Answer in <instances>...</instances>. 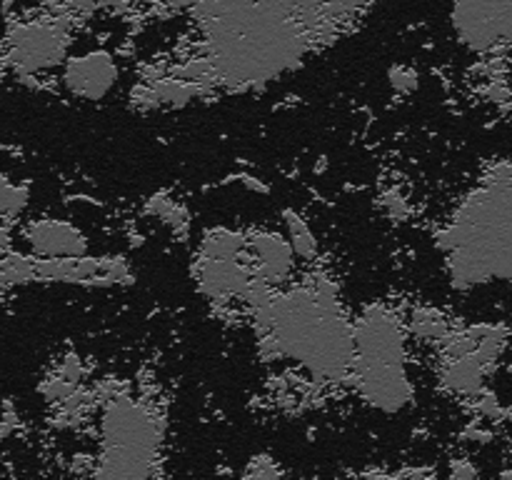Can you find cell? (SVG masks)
<instances>
[{
    "label": "cell",
    "mask_w": 512,
    "mask_h": 480,
    "mask_svg": "<svg viewBox=\"0 0 512 480\" xmlns=\"http://www.w3.org/2000/svg\"><path fill=\"white\" fill-rule=\"evenodd\" d=\"M65 50L68 15L43 23H20L8 33V60L20 78H30L33 73L65 63Z\"/></svg>",
    "instance_id": "obj_5"
},
{
    "label": "cell",
    "mask_w": 512,
    "mask_h": 480,
    "mask_svg": "<svg viewBox=\"0 0 512 480\" xmlns=\"http://www.w3.org/2000/svg\"><path fill=\"white\" fill-rule=\"evenodd\" d=\"M355 355L350 383L360 400L380 413H400L413 403L415 388L408 375V333L393 308L365 305L353 320Z\"/></svg>",
    "instance_id": "obj_2"
},
{
    "label": "cell",
    "mask_w": 512,
    "mask_h": 480,
    "mask_svg": "<svg viewBox=\"0 0 512 480\" xmlns=\"http://www.w3.org/2000/svg\"><path fill=\"white\" fill-rule=\"evenodd\" d=\"M63 85L80 100H105L118 85V65L108 50H90L65 60Z\"/></svg>",
    "instance_id": "obj_6"
},
{
    "label": "cell",
    "mask_w": 512,
    "mask_h": 480,
    "mask_svg": "<svg viewBox=\"0 0 512 480\" xmlns=\"http://www.w3.org/2000/svg\"><path fill=\"white\" fill-rule=\"evenodd\" d=\"M285 228H288L285 235H288L290 245H293L295 255H298L300 260L318 258V240H315L313 230L308 228V223H305L298 213H293V210L285 213Z\"/></svg>",
    "instance_id": "obj_9"
},
{
    "label": "cell",
    "mask_w": 512,
    "mask_h": 480,
    "mask_svg": "<svg viewBox=\"0 0 512 480\" xmlns=\"http://www.w3.org/2000/svg\"><path fill=\"white\" fill-rule=\"evenodd\" d=\"M455 288L512 283V158L495 163L438 233Z\"/></svg>",
    "instance_id": "obj_1"
},
{
    "label": "cell",
    "mask_w": 512,
    "mask_h": 480,
    "mask_svg": "<svg viewBox=\"0 0 512 480\" xmlns=\"http://www.w3.org/2000/svg\"><path fill=\"white\" fill-rule=\"evenodd\" d=\"M163 443L158 415L130 395H113L100 415L98 478H145L153 475Z\"/></svg>",
    "instance_id": "obj_3"
},
{
    "label": "cell",
    "mask_w": 512,
    "mask_h": 480,
    "mask_svg": "<svg viewBox=\"0 0 512 480\" xmlns=\"http://www.w3.org/2000/svg\"><path fill=\"white\" fill-rule=\"evenodd\" d=\"M243 475L245 478H278V475H283V470H280L278 460L268 458V455H255L248 468L243 470Z\"/></svg>",
    "instance_id": "obj_11"
},
{
    "label": "cell",
    "mask_w": 512,
    "mask_h": 480,
    "mask_svg": "<svg viewBox=\"0 0 512 480\" xmlns=\"http://www.w3.org/2000/svg\"><path fill=\"white\" fill-rule=\"evenodd\" d=\"M410 330H413L420 340H425V343L443 345L455 328L448 323V318H445L440 310L423 308L415 310L413 320H410Z\"/></svg>",
    "instance_id": "obj_8"
},
{
    "label": "cell",
    "mask_w": 512,
    "mask_h": 480,
    "mask_svg": "<svg viewBox=\"0 0 512 480\" xmlns=\"http://www.w3.org/2000/svg\"><path fill=\"white\" fill-rule=\"evenodd\" d=\"M390 83L395 85L398 93H410V90L418 88V73L405 68V65H398V68H393V73H390Z\"/></svg>",
    "instance_id": "obj_12"
},
{
    "label": "cell",
    "mask_w": 512,
    "mask_h": 480,
    "mask_svg": "<svg viewBox=\"0 0 512 480\" xmlns=\"http://www.w3.org/2000/svg\"><path fill=\"white\" fill-rule=\"evenodd\" d=\"M23 235L35 258H75V255H88L90 250L83 230L68 220H33Z\"/></svg>",
    "instance_id": "obj_7"
},
{
    "label": "cell",
    "mask_w": 512,
    "mask_h": 480,
    "mask_svg": "<svg viewBox=\"0 0 512 480\" xmlns=\"http://www.w3.org/2000/svg\"><path fill=\"white\" fill-rule=\"evenodd\" d=\"M28 198V185H15L5 175H0V215L3 218H15V215L23 213V208L28 205Z\"/></svg>",
    "instance_id": "obj_10"
},
{
    "label": "cell",
    "mask_w": 512,
    "mask_h": 480,
    "mask_svg": "<svg viewBox=\"0 0 512 480\" xmlns=\"http://www.w3.org/2000/svg\"><path fill=\"white\" fill-rule=\"evenodd\" d=\"M3 255H5V253H0V298H3V293H5V290L10 288V285H8V280H5V270H3Z\"/></svg>",
    "instance_id": "obj_13"
},
{
    "label": "cell",
    "mask_w": 512,
    "mask_h": 480,
    "mask_svg": "<svg viewBox=\"0 0 512 480\" xmlns=\"http://www.w3.org/2000/svg\"><path fill=\"white\" fill-rule=\"evenodd\" d=\"M450 23L473 53L512 58V0H453Z\"/></svg>",
    "instance_id": "obj_4"
}]
</instances>
